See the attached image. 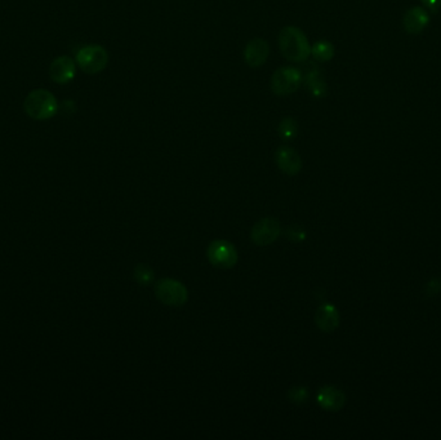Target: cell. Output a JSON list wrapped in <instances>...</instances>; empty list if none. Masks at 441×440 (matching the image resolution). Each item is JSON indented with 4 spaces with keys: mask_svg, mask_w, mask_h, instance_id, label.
I'll return each instance as SVG.
<instances>
[{
    "mask_svg": "<svg viewBox=\"0 0 441 440\" xmlns=\"http://www.w3.org/2000/svg\"><path fill=\"white\" fill-rule=\"evenodd\" d=\"M285 235H287V238L290 242L301 243L302 241H305L306 231L298 225H290V226H288L287 231H285Z\"/></svg>",
    "mask_w": 441,
    "mask_h": 440,
    "instance_id": "19",
    "label": "cell"
},
{
    "mask_svg": "<svg viewBox=\"0 0 441 440\" xmlns=\"http://www.w3.org/2000/svg\"><path fill=\"white\" fill-rule=\"evenodd\" d=\"M431 21L430 13L422 7H413L406 10L403 17V27L408 34L418 35L428 26Z\"/></svg>",
    "mask_w": 441,
    "mask_h": 440,
    "instance_id": "10",
    "label": "cell"
},
{
    "mask_svg": "<svg viewBox=\"0 0 441 440\" xmlns=\"http://www.w3.org/2000/svg\"><path fill=\"white\" fill-rule=\"evenodd\" d=\"M63 110H65V111H66V114H69V115H72V114H74V113H75V110H76V108H75V104H74V101H70V99H69V101H65V102H63Z\"/></svg>",
    "mask_w": 441,
    "mask_h": 440,
    "instance_id": "21",
    "label": "cell"
},
{
    "mask_svg": "<svg viewBox=\"0 0 441 440\" xmlns=\"http://www.w3.org/2000/svg\"><path fill=\"white\" fill-rule=\"evenodd\" d=\"M24 110L31 119L47 120L57 114L58 102L49 90H31L24 101Z\"/></svg>",
    "mask_w": 441,
    "mask_h": 440,
    "instance_id": "2",
    "label": "cell"
},
{
    "mask_svg": "<svg viewBox=\"0 0 441 440\" xmlns=\"http://www.w3.org/2000/svg\"><path fill=\"white\" fill-rule=\"evenodd\" d=\"M75 61L81 72L88 75H96L106 69L108 63V51L99 44L85 45L78 51Z\"/></svg>",
    "mask_w": 441,
    "mask_h": 440,
    "instance_id": "3",
    "label": "cell"
},
{
    "mask_svg": "<svg viewBox=\"0 0 441 440\" xmlns=\"http://www.w3.org/2000/svg\"><path fill=\"white\" fill-rule=\"evenodd\" d=\"M153 291L155 296L160 302L173 307L185 305L189 298L188 288L176 279H160L159 282H156Z\"/></svg>",
    "mask_w": 441,
    "mask_h": 440,
    "instance_id": "4",
    "label": "cell"
},
{
    "mask_svg": "<svg viewBox=\"0 0 441 440\" xmlns=\"http://www.w3.org/2000/svg\"><path fill=\"white\" fill-rule=\"evenodd\" d=\"M279 47L281 54L292 63H305L311 56L307 36L296 26L284 27L280 31Z\"/></svg>",
    "mask_w": 441,
    "mask_h": 440,
    "instance_id": "1",
    "label": "cell"
},
{
    "mask_svg": "<svg viewBox=\"0 0 441 440\" xmlns=\"http://www.w3.org/2000/svg\"><path fill=\"white\" fill-rule=\"evenodd\" d=\"M275 161L280 171L289 176H296L302 170V159L299 154L289 146H280L275 154Z\"/></svg>",
    "mask_w": 441,
    "mask_h": 440,
    "instance_id": "9",
    "label": "cell"
},
{
    "mask_svg": "<svg viewBox=\"0 0 441 440\" xmlns=\"http://www.w3.org/2000/svg\"><path fill=\"white\" fill-rule=\"evenodd\" d=\"M303 81V74L292 66L280 67L271 78V90L276 96H289L297 92Z\"/></svg>",
    "mask_w": 441,
    "mask_h": 440,
    "instance_id": "5",
    "label": "cell"
},
{
    "mask_svg": "<svg viewBox=\"0 0 441 440\" xmlns=\"http://www.w3.org/2000/svg\"><path fill=\"white\" fill-rule=\"evenodd\" d=\"M289 400L296 403V405H302L307 402L310 393L307 390V387H292L288 393Z\"/></svg>",
    "mask_w": 441,
    "mask_h": 440,
    "instance_id": "18",
    "label": "cell"
},
{
    "mask_svg": "<svg viewBox=\"0 0 441 440\" xmlns=\"http://www.w3.org/2000/svg\"><path fill=\"white\" fill-rule=\"evenodd\" d=\"M424 3V7L431 10V12H438L441 8V0H421Z\"/></svg>",
    "mask_w": 441,
    "mask_h": 440,
    "instance_id": "20",
    "label": "cell"
},
{
    "mask_svg": "<svg viewBox=\"0 0 441 440\" xmlns=\"http://www.w3.org/2000/svg\"><path fill=\"white\" fill-rule=\"evenodd\" d=\"M315 323L322 331L332 332L340 324V314L337 309L331 304H324L317 309Z\"/></svg>",
    "mask_w": 441,
    "mask_h": 440,
    "instance_id": "13",
    "label": "cell"
},
{
    "mask_svg": "<svg viewBox=\"0 0 441 440\" xmlns=\"http://www.w3.org/2000/svg\"><path fill=\"white\" fill-rule=\"evenodd\" d=\"M208 260L218 269L227 270L234 268L239 256L234 245L227 241H213L207 250Z\"/></svg>",
    "mask_w": 441,
    "mask_h": 440,
    "instance_id": "6",
    "label": "cell"
},
{
    "mask_svg": "<svg viewBox=\"0 0 441 440\" xmlns=\"http://www.w3.org/2000/svg\"><path fill=\"white\" fill-rule=\"evenodd\" d=\"M278 133L283 140H293L298 135V123L293 117H284L278 127Z\"/></svg>",
    "mask_w": 441,
    "mask_h": 440,
    "instance_id": "16",
    "label": "cell"
},
{
    "mask_svg": "<svg viewBox=\"0 0 441 440\" xmlns=\"http://www.w3.org/2000/svg\"><path fill=\"white\" fill-rule=\"evenodd\" d=\"M280 233L281 225L279 220L274 217H266L253 226L251 239L256 245L266 247L275 242L279 238Z\"/></svg>",
    "mask_w": 441,
    "mask_h": 440,
    "instance_id": "7",
    "label": "cell"
},
{
    "mask_svg": "<svg viewBox=\"0 0 441 440\" xmlns=\"http://www.w3.org/2000/svg\"><path fill=\"white\" fill-rule=\"evenodd\" d=\"M317 403L326 411H340L346 403V396L341 390L333 386H325L317 393Z\"/></svg>",
    "mask_w": 441,
    "mask_h": 440,
    "instance_id": "12",
    "label": "cell"
},
{
    "mask_svg": "<svg viewBox=\"0 0 441 440\" xmlns=\"http://www.w3.org/2000/svg\"><path fill=\"white\" fill-rule=\"evenodd\" d=\"M76 74L75 61L69 56H61L53 60L49 67V76L57 84H67Z\"/></svg>",
    "mask_w": 441,
    "mask_h": 440,
    "instance_id": "8",
    "label": "cell"
},
{
    "mask_svg": "<svg viewBox=\"0 0 441 440\" xmlns=\"http://www.w3.org/2000/svg\"><path fill=\"white\" fill-rule=\"evenodd\" d=\"M133 278L135 282L141 286H149L153 283V278H155V274H153V269L147 265H137L135 270H133Z\"/></svg>",
    "mask_w": 441,
    "mask_h": 440,
    "instance_id": "17",
    "label": "cell"
},
{
    "mask_svg": "<svg viewBox=\"0 0 441 440\" xmlns=\"http://www.w3.org/2000/svg\"><path fill=\"white\" fill-rule=\"evenodd\" d=\"M303 81H306L307 88L311 92V95L317 99H322L326 96V84L322 76V70L317 65L311 63L308 70L303 75Z\"/></svg>",
    "mask_w": 441,
    "mask_h": 440,
    "instance_id": "14",
    "label": "cell"
},
{
    "mask_svg": "<svg viewBox=\"0 0 441 440\" xmlns=\"http://www.w3.org/2000/svg\"><path fill=\"white\" fill-rule=\"evenodd\" d=\"M311 56L319 63L331 61L334 57V45L328 40H319L311 47Z\"/></svg>",
    "mask_w": 441,
    "mask_h": 440,
    "instance_id": "15",
    "label": "cell"
},
{
    "mask_svg": "<svg viewBox=\"0 0 441 440\" xmlns=\"http://www.w3.org/2000/svg\"><path fill=\"white\" fill-rule=\"evenodd\" d=\"M270 54V47L265 39H253L251 40L245 49H244V58L245 63L251 67H260L265 65Z\"/></svg>",
    "mask_w": 441,
    "mask_h": 440,
    "instance_id": "11",
    "label": "cell"
}]
</instances>
